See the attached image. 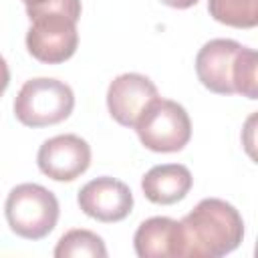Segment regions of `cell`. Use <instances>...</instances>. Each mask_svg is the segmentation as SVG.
Here are the masks:
<instances>
[{
    "label": "cell",
    "instance_id": "1",
    "mask_svg": "<svg viewBox=\"0 0 258 258\" xmlns=\"http://www.w3.org/2000/svg\"><path fill=\"white\" fill-rule=\"evenodd\" d=\"M183 258H220L242 244L240 212L218 198L202 200L181 222Z\"/></svg>",
    "mask_w": 258,
    "mask_h": 258
},
{
    "label": "cell",
    "instance_id": "2",
    "mask_svg": "<svg viewBox=\"0 0 258 258\" xmlns=\"http://www.w3.org/2000/svg\"><path fill=\"white\" fill-rule=\"evenodd\" d=\"M4 214L10 230L26 240H42L58 222L56 196L38 183L16 185L4 204Z\"/></svg>",
    "mask_w": 258,
    "mask_h": 258
},
{
    "label": "cell",
    "instance_id": "3",
    "mask_svg": "<svg viewBox=\"0 0 258 258\" xmlns=\"http://www.w3.org/2000/svg\"><path fill=\"white\" fill-rule=\"evenodd\" d=\"M75 107L73 89L56 79H30L14 99V115L26 127H46L64 121Z\"/></svg>",
    "mask_w": 258,
    "mask_h": 258
},
{
    "label": "cell",
    "instance_id": "4",
    "mask_svg": "<svg viewBox=\"0 0 258 258\" xmlns=\"http://www.w3.org/2000/svg\"><path fill=\"white\" fill-rule=\"evenodd\" d=\"M135 131L147 149L157 153H173L187 145L191 137V121L179 103L157 97L137 119Z\"/></svg>",
    "mask_w": 258,
    "mask_h": 258
},
{
    "label": "cell",
    "instance_id": "5",
    "mask_svg": "<svg viewBox=\"0 0 258 258\" xmlns=\"http://www.w3.org/2000/svg\"><path fill=\"white\" fill-rule=\"evenodd\" d=\"M30 28L26 32L28 52L46 64L69 60L79 46L77 18L60 10H40L28 14Z\"/></svg>",
    "mask_w": 258,
    "mask_h": 258
},
{
    "label": "cell",
    "instance_id": "6",
    "mask_svg": "<svg viewBox=\"0 0 258 258\" xmlns=\"http://www.w3.org/2000/svg\"><path fill=\"white\" fill-rule=\"evenodd\" d=\"M38 169L54 181H73L91 165V147L73 133L46 139L36 155Z\"/></svg>",
    "mask_w": 258,
    "mask_h": 258
},
{
    "label": "cell",
    "instance_id": "7",
    "mask_svg": "<svg viewBox=\"0 0 258 258\" xmlns=\"http://www.w3.org/2000/svg\"><path fill=\"white\" fill-rule=\"evenodd\" d=\"M79 208L93 220L99 222H121L133 210V194L131 189L109 175L95 177L85 183L79 191Z\"/></svg>",
    "mask_w": 258,
    "mask_h": 258
},
{
    "label": "cell",
    "instance_id": "8",
    "mask_svg": "<svg viewBox=\"0 0 258 258\" xmlns=\"http://www.w3.org/2000/svg\"><path fill=\"white\" fill-rule=\"evenodd\" d=\"M157 97V87L151 79L139 73H123L107 89V109L119 125L135 127L141 113Z\"/></svg>",
    "mask_w": 258,
    "mask_h": 258
},
{
    "label": "cell",
    "instance_id": "9",
    "mask_svg": "<svg viewBox=\"0 0 258 258\" xmlns=\"http://www.w3.org/2000/svg\"><path fill=\"white\" fill-rule=\"evenodd\" d=\"M242 44L230 38H214L206 42L196 56V73L200 83L218 95L234 93V64Z\"/></svg>",
    "mask_w": 258,
    "mask_h": 258
},
{
    "label": "cell",
    "instance_id": "10",
    "mask_svg": "<svg viewBox=\"0 0 258 258\" xmlns=\"http://www.w3.org/2000/svg\"><path fill=\"white\" fill-rule=\"evenodd\" d=\"M139 258H183V234L177 220L155 216L139 224L133 236Z\"/></svg>",
    "mask_w": 258,
    "mask_h": 258
},
{
    "label": "cell",
    "instance_id": "11",
    "mask_svg": "<svg viewBox=\"0 0 258 258\" xmlns=\"http://www.w3.org/2000/svg\"><path fill=\"white\" fill-rule=\"evenodd\" d=\"M191 181H194L191 173L185 165L165 163V165L151 167L143 175L141 189L149 202L169 206L187 196V191L191 189Z\"/></svg>",
    "mask_w": 258,
    "mask_h": 258
},
{
    "label": "cell",
    "instance_id": "12",
    "mask_svg": "<svg viewBox=\"0 0 258 258\" xmlns=\"http://www.w3.org/2000/svg\"><path fill=\"white\" fill-rule=\"evenodd\" d=\"M210 16L234 28H254L258 24V0H208Z\"/></svg>",
    "mask_w": 258,
    "mask_h": 258
},
{
    "label": "cell",
    "instance_id": "13",
    "mask_svg": "<svg viewBox=\"0 0 258 258\" xmlns=\"http://www.w3.org/2000/svg\"><path fill=\"white\" fill-rule=\"evenodd\" d=\"M56 258H105L107 248L101 236H97L91 230H69L67 234L60 236L56 248H54Z\"/></svg>",
    "mask_w": 258,
    "mask_h": 258
},
{
    "label": "cell",
    "instance_id": "14",
    "mask_svg": "<svg viewBox=\"0 0 258 258\" xmlns=\"http://www.w3.org/2000/svg\"><path fill=\"white\" fill-rule=\"evenodd\" d=\"M256 67H258V54L252 48L242 46L236 64H234V93H240L248 99H258V81H256Z\"/></svg>",
    "mask_w": 258,
    "mask_h": 258
},
{
    "label": "cell",
    "instance_id": "15",
    "mask_svg": "<svg viewBox=\"0 0 258 258\" xmlns=\"http://www.w3.org/2000/svg\"><path fill=\"white\" fill-rule=\"evenodd\" d=\"M8 83H10V71H8V64H6L4 56H0V97L6 91Z\"/></svg>",
    "mask_w": 258,
    "mask_h": 258
},
{
    "label": "cell",
    "instance_id": "16",
    "mask_svg": "<svg viewBox=\"0 0 258 258\" xmlns=\"http://www.w3.org/2000/svg\"><path fill=\"white\" fill-rule=\"evenodd\" d=\"M165 6H171V8H179V10H183V8H189V6H194L198 0H161Z\"/></svg>",
    "mask_w": 258,
    "mask_h": 258
},
{
    "label": "cell",
    "instance_id": "17",
    "mask_svg": "<svg viewBox=\"0 0 258 258\" xmlns=\"http://www.w3.org/2000/svg\"><path fill=\"white\" fill-rule=\"evenodd\" d=\"M24 4H26V8H34V6H38V4H42L44 0H22Z\"/></svg>",
    "mask_w": 258,
    "mask_h": 258
}]
</instances>
